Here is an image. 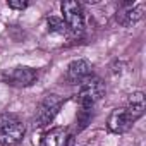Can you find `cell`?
<instances>
[{
  "mask_svg": "<svg viewBox=\"0 0 146 146\" xmlns=\"http://www.w3.org/2000/svg\"><path fill=\"white\" fill-rule=\"evenodd\" d=\"M26 134V125L17 117L4 113L0 115V146H17Z\"/></svg>",
  "mask_w": 146,
  "mask_h": 146,
  "instance_id": "1",
  "label": "cell"
},
{
  "mask_svg": "<svg viewBox=\"0 0 146 146\" xmlns=\"http://www.w3.org/2000/svg\"><path fill=\"white\" fill-rule=\"evenodd\" d=\"M105 95V84L102 79L98 78H88L86 81H83L79 84V91H78V103L81 108H86V110H91L93 105L96 102L102 100V96Z\"/></svg>",
  "mask_w": 146,
  "mask_h": 146,
  "instance_id": "2",
  "label": "cell"
},
{
  "mask_svg": "<svg viewBox=\"0 0 146 146\" xmlns=\"http://www.w3.org/2000/svg\"><path fill=\"white\" fill-rule=\"evenodd\" d=\"M64 105V100L58 95H46L43 100L38 103L36 112H35V125L36 127H46L50 122L57 117Z\"/></svg>",
  "mask_w": 146,
  "mask_h": 146,
  "instance_id": "3",
  "label": "cell"
},
{
  "mask_svg": "<svg viewBox=\"0 0 146 146\" xmlns=\"http://www.w3.org/2000/svg\"><path fill=\"white\" fill-rule=\"evenodd\" d=\"M60 11L64 14V24L72 33H81L84 29V11L83 5L76 0H65L60 5Z\"/></svg>",
  "mask_w": 146,
  "mask_h": 146,
  "instance_id": "4",
  "label": "cell"
},
{
  "mask_svg": "<svg viewBox=\"0 0 146 146\" xmlns=\"http://www.w3.org/2000/svg\"><path fill=\"white\" fill-rule=\"evenodd\" d=\"M36 79H38V70L33 67H28V65L14 67L11 72L4 74V81L14 88H28V86L35 84Z\"/></svg>",
  "mask_w": 146,
  "mask_h": 146,
  "instance_id": "5",
  "label": "cell"
},
{
  "mask_svg": "<svg viewBox=\"0 0 146 146\" xmlns=\"http://www.w3.org/2000/svg\"><path fill=\"white\" fill-rule=\"evenodd\" d=\"M88 78H91V64L84 58H78L72 60L67 65L65 70V81L69 84H81L83 81H86Z\"/></svg>",
  "mask_w": 146,
  "mask_h": 146,
  "instance_id": "6",
  "label": "cell"
},
{
  "mask_svg": "<svg viewBox=\"0 0 146 146\" xmlns=\"http://www.w3.org/2000/svg\"><path fill=\"white\" fill-rule=\"evenodd\" d=\"M132 127V120L129 119L125 108H115L107 120V129L112 134H124Z\"/></svg>",
  "mask_w": 146,
  "mask_h": 146,
  "instance_id": "7",
  "label": "cell"
},
{
  "mask_svg": "<svg viewBox=\"0 0 146 146\" xmlns=\"http://www.w3.org/2000/svg\"><path fill=\"white\" fill-rule=\"evenodd\" d=\"M124 108H125L129 119L132 120V124L137 122V120L144 115V110H146V98H144V93H143V91L132 93V95L129 96L127 105H125Z\"/></svg>",
  "mask_w": 146,
  "mask_h": 146,
  "instance_id": "8",
  "label": "cell"
},
{
  "mask_svg": "<svg viewBox=\"0 0 146 146\" xmlns=\"http://www.w3.org/2000/svg\"><path fill=\"white\" fill-rule=\"evenodd\" d=\"M67 141H69V132L65 127H52L43 134L40 146H65Z\"/></svg>",
  "mask_w": 146,
  "mask_h": 146,
  "instance_id": "9",
  "label": "cell"
},
{
  "mask_svg": "<svg viewBox=\"0 0 146 146\" xmlns=\"http://www.w3.org/2000/svg\"><path fill=\"white\" fill-rule=\"evenodd\" d=\"M143 17V7H134V9H127L122 17H120V23L124 26H131L134 23H137L139 19Z\"/></svg>",
  "mask_w": 146,
  "mask_h": 146,
  "instance_id": "10",
  "label": "cell"
},
{
  "mask_svg": "<svg viewBox=\"0 0 146 146\" xmlns=\"http://www.w3.org/2000/svg\"><path fill=\"white\" fill-rule=\"evenodd\" d=\"M46 26H48V31L57 33V35H64V33L67 31L64 21H62L60 17H55V16H50V17L46 19Z\"/></svg>",
  "mask_w": 146,
  "mask_h": 146,
  "instance_id": "11",
  "label": "cell"
},
{
  "mask_svg": "<svg viewBox=\"0 0 146 146\" xmlns=\"http://www.w3.org/2000/svg\"><path fill=\"white\" fill-rule=\"evenodd\" d=\"M7 5L9 9H14V11H23L29 5L28 0H7Z\"/></svg>",
  "mask_w": 146,
  "mask_h": 146,
  "instance_id": "12",
  "label": "cell"
}]
</instances>
